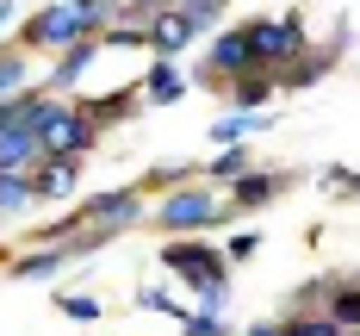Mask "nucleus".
<instances>
[{
	"label": "nucleus",
	"mask_w": 360,
	"mask_h": 336,
	"mask_svg": "<svg viewBox=\"0 0 360 336\" xmlns=\"http://www.w3.org/2000/svg\"><path fill=\"white\" fill-rule=\"evenodd\" d=\"M94 137H100V118L87 106H69V100H56L50 118L37 125V144H44V156H56V162H81L94 149Z\"/></svg>",
	"instance_id": "1"
},
{
	"label": "nucleus",
	"mask_w": 360,
	"mask_h": 336,
	"mask_svg": "<svg viewBox=\"0 0 360 336\" xmlns=\"http://www.w3.org/2000/svg\"><path fill=\"white\" fill-rule=\"evenodd\" d=\"M162 261L205 299V311L224 305V287H230V280H224V256H217V249H205V243H174V249H162Z\"/></svg>",
	"instance_id": "2"
},
{
	"label": "nucleus",
	"mask_w": 360,
	"mask_h": 336,
	"mask_svg": "<svg viewBox=\"0 0 360 336\" xmlns=\"http://www.w3.org/2000/svg\"><path fill=\"white\" fill-rule=\"evenodd\" d=\"M94 25H100L94 13H81V6H69V0H56V6H44L32 25H25V44H32V50H56V44L69 50V44H81Z\"/></svg>",
	"instance_id": "3"
},
{
	"label": "nucleus",
	"mask_w": 360,
	"mask_h": 336,
	"mask_svg": "<svg viewBox=\"0 0 360 336\" xmlns=\"http://www.w3.org/2000/svg\"><path fill=\"white\" fill-rule=\"evenodd\" d=\"M162 230H205V224L224 218V199H212L205 187H180V193H168L162 199Z\"/></svg>",
	"instance_id": "4"
},
{
	"label": "nucleus",
	"mask_w": 360,
	"mask_h": 336,
	"mask_svg": "<svg viewBox=\"0 0 360 336\" xmlns=\"http://www.w3.org/2000/svg\"><path fill=\"white\" fill-rule=\"evenodd\" d=\"M249 32V44H255V63H292L298 50H304V25L298 19H255V25H243Z\"/></svg>",
	"instance_id": "5"
},
{
	"label": "nucleus",
	"mask_w": 360,
	"mask_h": 336,
	"mask_svg": "<svg viewBox=\"0 0 360 336\" xmlns=\"http://www.w3.org/2000/svg\"><path fill=\"white\" fill-rule=\"evenodd\" d=\"M249 69H261V63H255V44H249V32H224V37L212 44L205 81H224V75H249Z\"/></svg>",
	"instance_id": "6"
},
{
	"label": "nucleus",
	"mask_w": 360,
	"mask_h": 336,
	"mask_svg": "<svg viewBox=\"0 0 360 336\" xmlns=\"http://www.w3.org/2000/svg\"><path fill=\"white\" fill-rule=\"evenodd\" d=\"M37 162H44L37 131H0V175H32Z\"/></svg>",
	"instance_id": "7"
},
{
	"label": "nucleus",
	"mask_w": 360,
	"mask_h": 336,
	"mask_svg": "<svg viewBox=\"0 0 360 336\" xmlns=\"http://www.w3.org/2000/svg\"><path fill=\"white\" fill-rule=\"evenodd\" d=\"M193 32H199V25H193L180 6H162V13H155V25H149V44H155L162 56H174V50H180V44H186Z\"/></svg>",
	"instance_id": "8"
},
{
	"label": "nucleus",
	"mask_w": 360,
	"mask_h": 336,
	"mask_svg": "<svg viewBox=\"0 0 360 336\" xmlns=\"http://www.w3.org/2000/svg\"><path fill=\"white\" fill-rule=\"evenodd\" d=\"M32 187H37V199H69V193H75V162L44 156V162L32 168Z\"/></svg>",
	"instance_id": "9"
},
{
	"label": "nucleus",
	"mask_w": 360,
	"mask_h": 336,
	"mask_svg": "<svg viewBox=\"0 0 360 336\" xmlns=\"http://www.w3.org/2000/svg\"><path fill=\"white\" fill-rule=\"evenodd\" d=\"M143 94H149V100H155V106H174L180 94H186V81H180V69H174V63H168V56H162V63H155V69H149V81H143Z\"/></svg>",
	"instance_id": "10"
},
{
	"label": "nucleus",
	"mask_w": 360,
	"mask_h": 336,
	"mask_svg": "<svg viewBox=\"0 0 360 336\" xmlns=\"http://www.w3.org/2000/svg\"><path fill=\"white\" fill-rule=\"evenodd\" d=\"M329 318L342 330H360V280H335L329 287Z\"/></svg>",
	"instance_id": "11"
},
{
	"label": "nucleus",
	"mask_w": 360,
	"mask_h": 336,
	"mask_svg": "<svg viewBox=\"0 0 360 336\" xmlns=\"http://www.w3.org/2000/svg\"><path fill=\"white\" fill-rule=\"evenodd\" d=\"M274 193H280V175H243V181H236V206L255 212V206H267Z\"/></svg>",
	"instance_id": "12"
},
{
	"label": "nucleus",
	"mask_w": 360,
	"mask_h": 336,
	"mask_svg": "<svg viewBox=\"0 0 360 336\" xmlns=\"http://www.w3.org/2000/svg\"><path fill=\"white\" fill-rule=\"evenodd\" d=\"M63 261H75V249H44V256H25V261H13V280H44V274H56Z\"/></svg>",
	"instance_id": "13"
},
{
	"label": "nucleus",
	"mask_w": 360,
	"mask_h": 336,
	"mask_svg": "<svg viewBox=\"0 0 360 336\" xmlns=\"http://www.w3.org/2000/svg\"><path fill=\"white\" fill-rule=\"evenodd\" d=\"M32 199H37L32 175H0V218H6V212H25Z\"/></svg>",
	"instance_id": "14"
},
{
	"label": "nucleus",
	"mask_w": 360,
	"mask_h": 336,
	"mask_svg": "<svg viewBox=\"0 0 360 336\" xmlns=\"http://www.w3.org/2000/svg\"><path fill=\"white\" fill-rule=\"evenodd\" d=\"M230 94H236V106H243V112H261V100H274V81H267V75H236Z\"/></svg>",
	"instance_id": "15"
},
{
	"label": "nucleus",
	"mask_w": 360,
	"mask_h": 336,
	"mask_svg": "<svg viewBox=\"0 0 360 336\" xmlns=\"http://www.w3.org/2000/svg\"><path fill=\"white\" fill-rule=\"evenodd\" d=\"M94 56H100V44H94V37H81V44H69V56L56 63V87H69V81H75L81 69H87Z\"/></svg>",
	"instance_id": "16"
},
{
	"label": "nucleus",
	"mask_w": 360,
	"mask_h": 336,
	"mask_svg": "<svg viewBox=\"0 0 360 336\" xmlns=\"http://www.w3.org/2000/svg\"><path fill=\"white\" fill-rule=\"evenodd\" d=\"M25 75H32V63H25L19 50H0V94H19Z\"/></svg>",
	"instance_id": "17"
},
{
	"label": "nucleus",
	"mask_w": 360,
	"mask_h": 336,
	"mask_svg": "<svg viewBox=\"0 0 360 336\" xmlns=\"http://www.w3.org/2000/svg\"><path fill=\"white\" fill-rule=\"evenodd\" d=\"M286 336H348V330L323 311V318H298V324H286Z\"/></svg>",
	"instance_id": "18"
},
{
	"label": "nucleus",
	"mask_w": 360,
	"mask_h": 336,
	"mask_svg": "<svg viewBox=\"0 0 360 336\" xmlns=\"http://www.w3.org/2000/svg\"><path fill=\"white\" fill-rule=\"evenodd\" d=\"M212 175L217 181H243V175H249V156H243V149H224V156L212 162Z\"/></svg>",
	"instance_id": "19"
},
{
	"label": "nucleus",
	"mask_w": 360,
	"mask_h": 336,
	"mask_svg": "<svg viewBox=\"0 0 360 336\" xmlns=\"http://www.w3.org/2000/svg\"><path fill=\"white\" fill-rule=\"evenodd\" d=\"M186 336H224L217 311H199V318H186Z\"/></svg>",
	"instance_id": "20"
},
{
	"label": "nucleus",
	"mask_w": 360,
	"mask_h": 336,
	"mask_svg": "<svg viewBox=\"0 0 360 336\" xmlns=\"http://www.w3.org/2000/svg\"><path fill=\"white\" fill-rule=\"evenodd\" d=\"M63 311H69V318H81V324H87V318H100V299H63Z\"/></svg>",
	"instance_id": "21"
},
{
	"label": "nucleus",
	"mask_w": 360,
	"mask_h": 336,
	"mask_svg": "<svg viewBox=\"0 0 360 336\" xmlns=\"http://www.w3.org/2000/svg\"><path fill=\"white\" fill-rule=\"evenodd\" d=\"M69 6H81V13H94V19H106V6H118V0H69Z\"/></svg>",
	"instance_id": "22"
},
{
	"label": "nucleus",
	"mask_w": 360,
	"mask_h": 336,
	"mask_svg": "<svg viewBox=\"0 0 360 336\" xmlns=\"http://www.w3.org/2000/svg\"><path fill=\"white\" fill-rule=\"evenodd\" d=\"M249 336H286V330H249Z\"/></svg>",
	"instance_id": "23"
},
{
	"label": "nucleus",
	"mask_w": 360,
	"mask_h": 336,
	"mask_svg": "<svg viewBox=\"0 0 360 336\" xmlns=\"http://www.w3.org/2000/svg\"><path fill=\"white\" fill-rule=\"evenodd\" d=\"M6 19H13V6H0V25H6Z\"/></svg>",
	"instance_id": "24"
},
{
	"label": "nucleus",
	"mask_w": 360,
	"mask_h": 336,
	"mask_svg": "<svg viewBox=\"0 0 360 336\" xmlns=\"http://www.w3.org/2000/svg\"><path fill=\"white\" fill-rule=\"evenodd\" d=\"M348 187H354V193H360V175H354V181H348Z\"/></svg>",
	"instance_id": "25"
}]
</instances>
